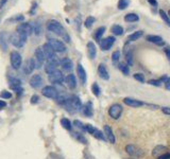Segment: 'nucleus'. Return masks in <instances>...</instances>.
I'll return each mask as SVG.
<instances>
[{
    "instance_id": "1",
    "label": "nucleus",
    "mask_w": 170,
    "mask_h": 159,
    "mask_svg": "<svg viewBox=\"0 0 170 159\" xmlns=\"http://www.w3.org/2000/svg\"><path fill=\"white\" fill-rule=\"evenodd\" d=\"M64 106H65L66 110L69 111L70 114H74L77 111L82 110V107H83L81 100H80L79 97H77V96L69 97V99L67 100L66 103L64 104Z\"/></svg>"
},
{
    "instance_id": "2",
    "label": "nucleus",
    "mask_w": 170,
    "mask_h": 159,
    "mask_svg": "<svg viewBox=\"0 0 170 159\" xmlns=\"http://www.w3.org/2000/svg\"><path fill=\"white\" fill-rule=\"evenodd\" d=\"M46 28H47V30L48 31L54 33V34H56V35L62 36V38L67 34L66 30L64 29V27L62 25V23H60V21L55 20V19H50V20L47 21V23H46Z\"/></svg>"
},
{
    "instance_id": "3",
    "label": "nucleus",
    "mask_w": 170,
    "mask_h": 159,
    "mask_svg": "<svg viewBox=\"0 0 170 159\" xmlns=\"http://www.w3.org/2000/svg\"><path fill=\"white\" fill-rule=\"evenodd\" d=\"M9 39H10V43L14 47H16V48H23V46H25L26 41H27V36L16 31V32L13 33L12 35H10Z\"/></svg>"
},
{
    "instance_id": "4",
    "label": "nucleus",
    "mask_w": 170,
    "mask_h": 159,
    "mask_svg": "<svg viewBox=\"0 0 170 159\" xmlns=\"http://www.w3.org/2000/svg\"><path fill=\"white\" fill-rule=\"evenodd\" d=\"M10 62L12 68L18 70L23 65V57H21L20 53L17 52V51H12L10 54Z\"/></svg>"
},
{
    "instance_id": "5",
    "label": "nucleus",
    "mask_w": 170,
    "mask_h": 159,
    "mask_svg": "<svg viewBox=\"0 0 170 159\" xmlns=\"http://www.w3.org/2000/svg\"><path fill=\"white\" fill-rule=\"evenodd\" d=\"M45 60H46V56L44 54V51L43 48H36L35 52H34V61H35V66L36 68L39 69L42 68V66L44 65L45 63Z\"/></svg>"
},
{
    "instance_id": "6",
    "label": "nucleus",
    "mask_w": 170,
    "mask_h": 159,
    "mask_svg": "<svg viewBox=\"0 0 170 159\" xmlns=\"http://www.w3.org/2000/svg\"><path fill=\"white\" fill-rule=\"evenodd\" d=\"M48 44L52 47L54 52H65L66 51V46L62 41H58L55 38H49Z\"/></svg>"
},
{
    "instance_id": "7",
    "label": "nucleus",
    "mask_w": 170,
    "mask_h": 159,
    "mask_svg": "<svg viewBox=\"0 0 170 159\" xmlns=\"http://www.w3.org/2000/svg\"><path fill=\"white\" fill-rule=\"evenodd\" d=\"M122 111H123V108L120 104H113L111 107L109 108V116L112 119H119L122 115Z\"/></svg>"
},
{
    "instance_id": "8",
    "label": "nucleus",
    "mask_w": 170,
    "mask_h": 159,
    "mask_svg": "<svg viewBox=\"0 0 170 159\" xmlns=\"http://www.w3.org/2000/svg\"><path fill=\"white\" fill-rule=\"evenodd\" d=\"M125 152L133 158H139V157L144 156V152L134 144H128L125 147Z\"/></svg>"
},
{
    "instance_id": "9",
    "label": "nucleus",
    "mask_w": 170,
    "mask_h": 159,
    "mask_svg": "<svg viewBox=\"0 0 170 159\" xmlns=\"http://www.w3.org/2000/svg\"><path fill=\"white\" fill-rule=\"evenodd\" d=\"M16 31L28 37V36H30L33 33V27H32V25H30L28 23H21L17 25Z\"/></svg>"
},
{
    "instance_id": "10",
    "label": "nucleus",
    "mask_w": 170,
    "mask_h": 159,
    "mask_svg": "<svg viewBox=\"0 0 170 159\" xmlns=\"http://www.w3.org/2000/svg\"><path fill=\"white\" fill-rule=\"evenodd\" d=\"M48 78L51 83L53 84H62L65 80L64 78V74L62 73V71L60 70H54L53 72H51L50 74H48Z\"/></svg>"
},
{
    "instance_id": "11",
    "label": "nucleus",
    "mask_w": 170,
    "mask_h": 159,
    "mask_svg": "<svg viewBox=\"0 0 170 159\" xmlns=\"http://www.w3.org/2000/svg\"><path fill=\"white\" fill-rule=\"evenodd\" d=\"M42 94L46 98L49 99H56L58 96V91L53 86H45L42 90Z\"/></svg>"
},
{
    "instance_id": "12",
    "label": "nucleus",
    "mask_w": 170,
    "mask_h": 159,
    "mask_svg": "<svg viewBox=\"0 0 170 159\" xmlns=\"http://www.w3.org/2000/svg\"><path fill=\"white\" fill-rule=\"evenodd\" d=\"M115 37L114 36H107V38H103L100 41V48H101L102 51H107L112 48L113 45L115 43Z\"/></svg>"
},
{
    "instance_id": "13",
    "label": "nucleus",
    "mask_w": 170,
    "mask_h": 159,
    "mask_svg": "<svg viewBox=\"0 0 170 159\" xmlns=\"http://www.w3.org/2000/svg\"><path fill=\"white\" fill-rule=\"evenodd\" d=\"M42 48H43L44 54H45L46 58H47V61H48V60H55V58H58V56L55 55V52H54V50L52 49V47H51L48 43L44 44Z\"/></svg>"
},
{
    "instance_id": "14",
    "label": "nucleus",
    "mask_w": 170,
    "mask_h": 159,
    "mask_svg": "<svg viewBox=\"0 0 170 159\" xmlns=\"http://www.w3.org/2000/svg\"><path fill=\"white\" fill-rule=\"evenodd\" d=\"M35 68H36V66H35V61H34V58H29V60H27V61H26L25 65L23 66V73H25V74L32 73Z\"/></svg>"
},
{
    "instance_id": "15",
    "label": "nucleus",
    "mask_w": 170,
    "mask_h": 159,
    "mask_svg": "<svg viewBox=\"0 0 170 159\" xmlns=\"http://www.w3.org/2000/svg\"><path fill=\"white\" fill-rule=\"evenodd\" d=\"M58 64H60V62H58V58H55V60H48L47 63H46V65H45L46 73L50 74L51 72H53L54 70H56Z\"/></svg>"
},
{
    "instance_id": "16",
    "label": "nucleus",
    "mask_w": 170,
    "mask_h": 159,
    "mask_svg": "<svg viewBox=\"0 0 170 159\" xmlns=\"http://www.w3.org/2000/svg\"><path fill=\"white\" fill-rule=\"evenodd\" d=\"M30 86L32 87V88L34 89H37L39 88V87H42V85H43V78H42L41 74H34L32 78H30Z\"/></svg>"
},
{
    "instance_id": "17",
    "label": "nucleus",
    "mask_w": 170,
    "mask_h": 159,
    "mask_svg": "<svg viewBox=\"0 0 170 159\" xmlns=\"http://www.w3.org/2000/svg\"><path fill=\"white\" fill-rule=\"evenodd\" d=\"M9 41L10 39L8 38V33L7 32H0V48L2 51H7L9 47Z\"/></svg>"
},
{
    "instance_id": "18",
    "label": "nucleus",
    "mask_w": 170,
    "mask_h": 159,
    "mask_svg": "<svg viewBox=\"0 0 170 159\" xmlns=\"http://www.w3.org/2000/svg\"><path fill=\"white\" fill-rule=\"evenodd\" d=\"M123 102H125V105L130 106V107H133V108H137V107H140V106L144 105V103L142 101L133 98H125L123 99Z\"/></svg>"
},
{
    "instance_id": "19",
    "label": "nucleus",
    "mask_w": 170,
    "mask_h": 159,
    "mask_svg": "<svg viewBox=\"0 0 170 159\" xmlns=\"http://www.w3.org/2000/svg\"><path fill=\"white\" fill-rule=\"evenodd\" d=\"M77 73H78V76H79L80 81L82 82V84L86 83V80H87L86 71H85L84 67L82 66V64H78V66H77Z\"/></svg>"
},
{
    "instance_id": "20",
    "label": "nucleus",
    "mask_w": 170,
    "mask_h": 159,
    "mask_svg": "<svg viewBox=\"0 0 170 159\" xmlns=\"http://www.w3.org/2000/svg\"><path fill=\"white\" fill-rule=\"evenodd\" d=\"M60 64H61L62 68H63L65 71H70V70H72V68H74V63H72V61L68 57L62 58L61 61H60Z\"/></svg>"
},
{
    "instance_id": "21",
    "label": "nucleus",
    "mask_w": 170,
    "mask_h": 159,
    "mask_svg": "<svg viewBox=\"0 0 170 159\" xmlns=\"http://www.w3.org/2000/svg\"><path fill=\"white\" fill-rule=\"evenodd\" d=\"M103 131H104V135L107 136V139L109 140L111 143H115V141H116V139H115V135L113 134V131L112 129H111V126L109 125H104L103 126Z\"/></svg>"
},
{
    "instance_id": "22",
    "label": "nucleus",
    "mask_w": 170,
    "mask_h": 159,
    "mask_svg": "<svg viewBox=\"0 0 170 159\" xmlns=\"http://www.w3.org/2000/svg\"><path fill=\"white\" fill-rule=\"evenodd\" d=\"M98 74H99V76L102 80H105V81H107L109 78V71H107V67H105L104 64H100L99 65V67H98Z\"/></svg>"
},
{
    "instance_id": "23",
    "label": "nucleus",
    "mask_w": 170,
    "mask_h": 159,
    "mask_svg": "<svg viewBox=\"0 0 170 159\" xmlns=\"http://www.w3.org/2000/svg\"><path fill=\"white\" fill-rule=\"evenodd\" d=\"M147 41H150V43L154 44V45H158V46H164V45H165V41H164L161 36H158V35H148L147 36Z\"/></svg>"
},
{
    "instance_id": "24",
    "label": "nucleus",
    "mask_w": 170,
    "mask_h": 159,
    "mask_svg": "<svg viewBox=\"0 0 170 159\" xmlns=\"http://www.w3.org/2000/svg\"><path fill=\"white\" fill-rule=\"evenodd\" d=\"M165 153H167V147H164V145H158L152 151V156L155 157V158H158V157L164 155Z\"/></svg>"
},
{
    "instance_id": "25",
    "label": "nucleus",
    "mask_w": 170,
    "mask_h": 159,
    "mask_svg": "<svg viewBox=\"0 0 170 159\" xmlns=\"http://www.w3.org/2000/svg\"><path fill=\"white\" fill-rule=\"evenodd\" d=\"M65 82H66L67 86H68L70 89H74L77 87V78L74 76V74H68L65 78Z\"/></svg>"
},
{
    "instance_id": "26",
    "label": "nucleus",
    "mask_w": 170,
    "mask_h": 159,
    "mask_svg": "<svg viewBox=\"0 0 170 159\" xmlns=\"http://www.w3.org/2000/svg\"><path fill=\"white\" fill-rule=\"evenodd\" d=\"M87 52H88V56L91 58V60H94L97 55V48H96V45H95L93 41H89L87 44Z\"/></svg>"
},
{
    "instance_id": "27",
    "label": "nucleus",
    "mask_w": 170,
    "mask_h": 159,
    "mask_svg": "<svg viewBox=\"0 0 170 159\" xmlns=\"http://www.w3.org/2000/svg\"><path fill=\"white\" fill-rule=\"evenodd\" d=\"M82 113L86 117H91L94 115V109H93V104H91V102H87V103L82 107Z\"/></svg>"
},
{
    "instance_id": "28",
    "label": "nucleus",
    "mask_w": 170,
    "mask_h": 159,
    "mask_svg": "<svg viewBox=\"0 0 170 159\" xmlns=\"http://www.w3.org/2000/svg\"><path fill=\"white\" fill-rule=\"evenodd\" d=\"M104 32H105V27H100V28H98L96 30V32L94 34V37L98 43H100V41L102 39V36H103Z\"/></svg>"
},
{
    "instance_id": "29",
    "label": "nucleus",
    "mask_w": 170,
    "mask_h": 159,
    "mask_svg": "<svg viewBox=\"0 0 170 159\" xmlns=\"http://www.w3.org/2000/svg\"><path fill=\"white\" fill-rule=\"evenodd\" d=\"M111 32H112L114 35L120 36L123 34V28L119 25H112V28H111Z\"/></svg>"
},
{
    "instance_id": "30",
    "label": "nucleus",
    "mask_w": 170,
    "mask_h": 159,
    "mask_svg": "<svg viewBox=\"0 0 170 159\" xmlns=\"http://www.w3.org/2000/svg\"><path fill=\"white\" fill-rule=\"evenodd\" d=\"M93 136L95 137V138H97V139H99V140H105V135H104V133H102L101 131H99L98 129H96V127H94V129H93V131L90 133Z\"/></svg>"
},
{
    "instance_id": "31",
    "label": "nucleus",
    "mask_w": 170,
    "mask_h": 159,
    "mask_svg": "<svg viewBox=\"0 0 170 159\" xmlns=\"http://www.w3.org/2000/svg\"><path fill=\"white\" fill-rule=\"evenodd\" d=\"M125 20L127 21V23H135V21L139 20V17H138V15L135 14V13H129V14H127V15L125 16Z\"/></svg>"
},
{
    "instance_id": "32",
    "label": "nucleus",
    "mask_w": 170,
    "mask_h": 159,
    "mask_svg": "<svg viewBox=\"0 0 170 159\" xmlns=\"http://www.w3.org/2000/svg\"><path fill=\"white\" fill-rule=\"evenodd\" d=\"M142 34H144V32H142V31H136V32H133L131 35H129V37H128V41H137V39H139V38L142 37Z\"/></svg>"
},
{
    "instance_id": "33",
    "label": "nucleus",
    "mask_w": 170,
    "mask_h": 159,
    "mask_svg": "<svg viewBox=\"0 0 170 159\" xmlns=\"http://www.w3.org/2000/svg\"><path fill=\"white\" fill-rule=\"evenodd\" d=\"M61 125L67 131H71L72 129V123L70 122V120H68L67 118H63L61 119Z\"/></svg>"
},
{
    "instance_id": "34",
    "label": "nucleus",
    "mask_w": 170,
    "mask_h": 159,
    "mask_svg": "<svg viewBox=\"0 0 170 159\" xmlns=\"http://www.w3.org/2000/svg\"><path fill=\"white\" fill-rule=\"evenodd\" d=\"M125 61H127L128 66L133 65V53L130 49H128L127 52H125Z\"/></svg>"
},
{
    "instance_id": "35",
    "label": "nucleus",
    "mask_w": 170,
    "mask_h": 159,
    "mask_svg": "<svg viewBox=\"0 0 170 159\" xmlns=\"http://www.w3.org/2000/svg\"><path fill=\"white\" fill-rule=\"evenodd\" d=\"M95 21H96V18L93 17V16H88V17L86 18V20H85V23H84V25H85L87 29H90L91 27H93V25L95 23Z\"/></svg>"
},
{
    "instance_id": "36",
    "label": "nucleus",
    "mask_w": 170,
    "mask_h": 159,
    "mask_svg": "<svg viewBox=\"0 0 170 159\" xmlns=\"http://www.w3.org/2000/svg\"><path fill=\"white\" fill-rule=\"evenodd\" d=\"M91 91H93V94L96 97H99L100 94H101V89H100L99 85L97 83H94L91 85Z\"/></svg>"
},
{
    "instance_id": "37",
    "label": "nucleus",
    "mask_w": 170,
    "mask_h": 159,
    "mask_svg": "<svg viewBox=\"0 0 170 159\" xmlns=\"http://www.w3.org/2000/svg\"><path fill=\"white\" fill-rule=\"evenodd\" d=\"M158 13H160V15H161V17H162L163 20L165 21V23H167L168 27H170V18H169V16L165 13V11L160 10L158 11Z\"/></svg>"
},
{
    "instance_id": "38",
    "label": "nucleus",
    "mask_w": 170,
    "mask_h": 159,
    "mask_svg": "<svg viewBox=\"0 0 170 159\" xmlns=\"http://www.w3.org/2000/svg\"><path fill=\"white\" fill-rule=\"evenodd\" d=\"M119 58H120V51L116 50L113 52L112 54V62L114 65H116V64H118V62H119Z\"/></svg>"
},
{
    "instance_id": "39",
    "label": "nucleus",
    "mask_w": 170,
    "mask_h": 159,
    "mask_svg": "<svg viewBox=\"0 0 170 159\" xmlns=\"http://www.w3.org/2000/svg\"><path fill=\"white\" fill-rule=\"evenodd\" d=\"M119 69H120V71H121L122 73L123 74H125V76H128V74L130 73V69H129V66L128 65H125V64H123V63H121V64H119Z\"/></svg>"
},
{
    "instance_id": "40",
    "label": "nucleus",
    "mask_w": 170,
    "mask_h": 159,
    "mask_svg": "<svg viewBox=\"0 0 170 159\" xmlns=\"http://www.w3.org/2000/svg\"><path fill=\"white\" fill-rule=\"evenodd\" d=\"M130 3V0H119L118 1V9L119 10H125Z\"/></svg>"
},
{
    "instance_id": "41",
    "label": "nucleus",
    "mask_w": 170,
    "mask_h": 159,
    "mask_svg": "<svg viewBox=\"0 0 170 159\" xmlns=\"http://www.w3.org/2000/svg\"><path fill=\"white\" fill-rule=\"evenodd\" d=\"M74 125L77 127V129H79L80 131H85V124L82 123V122L80 121V120H74Z\"/></svg>"
},
{
    "instance_id": "42",
    "label": "nucleus",
    "mask_w": 170,
    "mask_h": 159,
    "mask_svg": "<svg viewBox=\"0 0 170 159\" xmlns=\"http://www.w3.org/2000/svg\"><path fill=\"white\" fill-rule=\"evenodd\" d=\"M134 78L136 80V81H138V82H140V83H145V76L142 73H135L134 76Z\"/></svg>"
},
{
    "instance_id": "43",
    "label": "nucleus",
    "mask_w": 170,
    "mask_h": 159,
    "mask_svg": "<svg viewBox=\"0 0 170 159\" xmlns=\"http://www.w3.org/2000/svg\"><path fill=\"white\" fill-rule=\"evenodd\" d=\"M0 98H2L3 100H7V99L12 98V94L7 90H3L2 92H0Z\"/></svg>"
},
{
    "instance_id": "44",
    "label": "nucleus",
    "mask_w": 170,
    "mask_h": 159,
    "mask_svg": "<svg viewBox=\"0 0 170 159\" xmlns=\"http://www.w3.org/2000/svg\"><path fill=\"white\" fill-rule=\"evenodd\" d=\"M32 27H33V25H32ZM33 32L35 33L36 35H39V34H41L42 30H41V25H39V23H34Z\"/></svg>"
},
{
    "instance_id": "45",
    "label": "nucleus",
    "mask_w": 170,
    "mask_h": 159,
    "mask_svg": "<svg viewBox=\"0 0 170 159\" xmlns=\"http://www.w3.org/2000/svg\"><path fill=\"white\" fill-rule=\"evenodd\" d=\"M74 136H76V138L78 139V140H79V141H81L82 143H87V141H86V139L84 138L83 136H82L81 134H78V133H74Z\"/></svg>"
},
{
    "instance_id": "46",
    "label": "nucleus",
    "mask_w": 170,
    "mask_h": 159,
    "mask_svg": "<svg viewBox=\"0 0 170 159\" xmlns=\"http://www.w3.org/2000/svg\"><path fill=\"white\" fill-rule=\"evenodd\" d=\"M148 83H149L150 85H153V86H156V87H160L161 83H162V82H161L160 80H150Z\"/></svg>"
},
{
    "instance_id": "47",
    "label": "nucleus",
    "mask_w": 170,
    "mask_h": 159,
    "mask_svg": "<svg viewBox=\"0 0 170 159\" xmlns=\"http://www.w3.org/2000/svg\"><path fill=\"white\" fill-rule=\"evenodd\" d=\"M38 101H39V97L36 96V94H34V96L32 97V98H31V103H32V104L37 103Z\"/></svg>"
},
{
    "instance_id": "48",
    "label": "nucleus",
    "mask_w": 170,
    "mask_h": 159,
    "mask_svg": "<svg viewBox=\"0 0 170 159\" xmlns=\"http://www.w3.org/2000/svg\"><path fill=\"white\" fill-rule=\"evenodd\" d=\"M162 111L167 116H170V107H162Z\"/></svg>"
},
{
    "instance_id": "49",
    "label": "nucleus",
    "mask_w": 170,
    "mask_h": 159,
    "mask_svg": "<svg viewBox=\"0 0 170 159\" xmlns=\"http://www.w3.org/2000/svg\"><path fill=\"white\" fill-rule=\"evenodd\" d=\"M165 53H166V55H167V58L170 62V47L169 46H167V47L165 48Z\"/></svg>"
},
{
    "instance_id": "50",
    "label": "nucleus",
    "mask_w": 170,
    "mask_h": 159,
    "mask_svg": "<svg viewBox=\"0 0 170 159\" xmlns=\"http://www.w3.org/2000/svg\"><path fill=\"white\" fill-rule=\"evenodd\" d=\"M158 159H170V153H165L164 155L158 157Z\"/></svg>"
},
{
    "instance_id": "51",
    "label": "nucleus",
    "mask_w": 170,
    "mask_h": 159,
    "mask_svg": "<svg viewBox=\"0 0 170 159\" xmlns=\"http://www.w3.org/2000/svg\"><path fill=\"white\" fill-rule=\"evenodd\" d=\"M148 2H149L150 4H152L153 7H156V5H158V2H156V0H148Z\"/></svg>"
},
{
    "instance_id": "52",
    "label": "nucleus",
    "mask_w": 170,
    "mask_h": 159,
    "mask_svg": "<svg viewBox=\"0 0 170 159\" xmlns=\"http://www.w3.org/2000/svg\"><path fill=\"white\" fill-rule=\"evenodd\" d=\"M5 106H7V103H5L4 101H2V100H0V109L5 107Z\"/></svg>"
},
{
    "instance_id": "53",
    "label": "nucleus",
    "mask_w": 170,
    "mask_h": 159,
    "mask_svg": "<svg viewBox=\"0 0 170 159\" xmlns=\"http://www.w3.org/2000/svg\"><path fill=\"white\" fill-rule=\"evenodd\" d=\"M8 1H9V0H0V8L4 7V4L8 2Z\"/></svg>"
},
{
    "instance_id": "54",
    "label": "nucleus",
    "mask_w": 170,
    "mask_h": 159,
    "mask_svg": "<svg viewBox=\"0 0 170 159\" xmlns=\"http://www.w3.org/2000/svg\"><path fill=\"white\" fill-rule=\"evenodd\" d=\"M166 87H167V88H168V87H170V78H168L167 82H166Z\"/></svg>"
},
{
    "instance_id": "55",
    "label": "nucleus",
    "mask_w": 170,
    "mask_h": 159,
    "mask_svg": "<svg viewBox=\"0 0 170 159\" xmlns=\"http://www.w3.org/2000/svg\"><path fill=\"white\" fill-rule=\"evenodd\" d=\"M168 16H169V18H170V10H169V12H168Z\"/></svg>"
},
{
    "instance_id": "56",
    "label": "nucleus",
    "mask_w": 170,
    "mask_h": 159,
    "mask_svg": "<svg viewBox=\"0 0 170 159\" xmlns=\"http://www.w3.org/2000/svg\"><path fill=\"white\" fill-rule=\"evenodd\" d=\"M128 159H131V158H128Z\"/></svg>"
}]
</instances>
